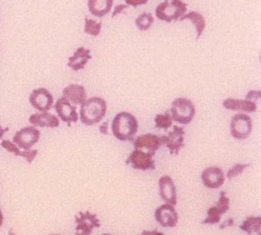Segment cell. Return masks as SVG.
I'll return each instance as SVG.
<instances>
[{"label": "cell", "instance_id": "1", "mask_svg": "<svg viewBox=\"0 0 261 235\" xmlns=\"http://www.w3.org/2000/svg\"><path fill=\"white\" fill-rule=\"evenodd\" d=\"M112 134L120 141H133L138 131V121L129 112H119L111 124Z\"/></svg>", "mask_w": 261, "mask_h": 235}, {"label": "cell", "instance_id": "2", "mask_svg": "<svg viewBox=\"0 0 261 235\" xmlns=\"http://www.w3.org/2000/svg\"><path fill=\"white\" fill-rule=\"evenodd\" d=\"M107 113V102L99 96L87 99L81 105L80 118L81 122L86 125L99 123Z\"/></svg>", "mask_w": 261, "mask_h": 235}, {"label": "cell", "instance_id": "3", "mask_svg": "<svg viewBox=\"0 0 261 235\" xmlns=\"http://www.w3.org/2000/svg\"><path fill=\"white\" fill-rule=\"evenodd\" d=\"M187 10V5L181 0H165L157 6L156 17L158 19L166 22H172L173 20L179 19L185 15Z\"/></svg>", "mask_w": 261, "mask_h": 235}, {"label": "cell", "instance_id": "4", "mask_svg": "<svg viewBox=\"0 0 261 235\" xmlns=\"http://www.w3.org/2000/svg\"><path fill=\"white\" fill-rule=\"evenodd\" d=\"M195 106L191 100L178 97L174 100L171 108V116L174 121L180 124H189L195 116Z\"/></svg>", "mask_w": 261, "mask_h": 235}, {"label": "cell", "instance_id": "5", "mask_svg": "<svg viewBox=\"0 0 261 235\" xmlns=\"http://www.w3.org/2000/svg\"><path fill=\"white\" fill-rule=\"evenodd\" d=\"M252 128V120L246 113L237 114L231 120V135L234 139H247L250 136Z\"/></svg>", "mask_w": 261, "mask_h": 235}, {"label": "cell", "instance_id": "6", "mask_svg": "<svg viewBox=\"0 0 261 235\" xmlns=\"http://www.w3.org/2000/svg\"><path fill=\"white\" fill-rule=\"evenodd\" d=\"M184 135L185 130L177 125H174V130L168 133L166 136L160 137L162 145H165L171 154H178L181 147H184Z\"/></svg>", "mask_w": 261, "mask_h": 235}, {"label": "cell", "instance_id": "7", "mask_svg": "<svg viewBox=\"0 0 261 235\" xmlns=\"http://www.w3.org/2000/svg\"><path fill=\"white\" fill-rule=\"evenodd\" d=\"M41 138V133L35 127H26L17 131L14 136V143L22 149H31Z\"/></svg>", "mask_w": 261, "mask_h": 235}, {"label": "cell", "instance_id": "8", "mask_svg": "<svg viewBox=\"0 0 261 235\" xmlns=\"http://www.w3.org/2000/svg\"><path fill=\"white\" fill-rule=\"evenodd\" d=\"M30 103L33 106V108L36 109V110L45 112L52 109L54 99H53V95L49 93L48 90L44 88H39V89L34 90L31 93Z\"/></svg>", "mask_w": 261, "mask_h": 235}, {"label": "cell", "instance_id": "9", "mask_svg": "<svg viewBox=\"0 0 261 235\" xmlns=\"http://www.w3.org/2000/svg\"><path fill=\"white\" fill-rule=\"evenodd\" d=\"M76 223V234L89 235L92 233L93 228H98L101 226V223L95 214L90 212H80L79 215L75 216Z\"/></svg>", "mask_w": 261, "mask_h": 235}, {"label": "cell", "instance_id": "10", "mask_svg": "<svg viewBox=\"0 0 261 235\" xmlns=\"http://www.w3.org/2000/svg\"><path fill=\"white\" fill-rule=\"evenodd\" d=\"M152 154L149 152H144L141 149H136L126 160L127 165H132L133 168L138 170H150L155 169V163L152 159Z\"/></svg>", "mask_w": 261, "mask_h": 235}, {"label": "cell", "instance_id": "11", "mask_svg": "<svg viewBox=\"0 0 261 235\" xmlns=\"http://www.w3.org/2000/svg\"><path fill=\"white\" fill-rule=\"evenodd\" d=\"M54 108L62 121H64L69 127H71L72 122H76L79 120V114L76 112L75 107L70 101H67L64 96L60 97L56 101Z\"/></svg>", "mask_w": 261, "mask_h": 235}, {"label": "cell", "instance_id": "12", "mask_svg": "<svg viewBox=\"0 0 261 235\" xmlns=\"http://www.w3.org/2000/svg\"><path fill=\"white\" fill-rule=\"evenodd\" d=\"M155 219L164 227H175L178 222V214L174 205L164 204L155 211Z\"/></svg>", "mask_w": 261, "mask_h": 235}, {"label": "cell", "instance_id": "13", "mask_svg": "<svg viewBox=\"0 0 261 235\" xmlns=\"http://www.w3.org/2000/svg\"><path fill=\"white\" fill-rule=\"evenodd\" d=\"M201 179L203 185L211 188V189H217L222 186L225 181V176L223 171L219 167H208L203 170L201 175Z\"/></svg>", "mask_w": 261, "mask_h": 235}, {"label": "cell", "instance_id": "14", "mask_svg": "<svg viewBox=\"0 0 261 235\" xmlns=\"http://www.w3.org/2000/svg\"><path fill=\"white\" fill-rule=\"evenodd\" d=\"M160 195L162 199L165 200L166 203L176 205L177 204V194H176V186L173 179L169 176H162L160 182Z\"/></svg>", "mask_w": 261, "mask_h": 235}, {"label": "cell", "instance_id": "15", "mask_svg": "<svg viewBox=\"0 0 261 235\" xmlns=\"http://www.w3.org/2000/svg\"><path fill=\"white\" fill-rule=\"evenodd\" d=\"M30 122L34 127L42 128H58L60 125L59 118L52 113H48L47 111L32 114Z\"/></svg>", "mask_w": 261, "mask_h": 235}, {"label": "cell", "instance_id": "16", "mask_svg": "<svg viewBox=\"0 0 261 235\" xmlns=\"http://www.w3.org/2000/svg\"><path fill=\"white\" fill-rule=\"evenodd\" d=\"M92 59V55H91V50L84 47H79L75 53L73 54L69 59V63H67V66L72 68L73 71H81L84 67L87 66L88 62Z\"/></svg>", "mask_w": 261, "mask_h": 235}, {"label": "cell", "instance_id": "17", "mask_svg": "<svg viewBox=\"0 0 261 235\" xmlns=\"http://www.w3.org/2000/svg\"><path fill=\"white\" fill-rule=\"evenodd\" d=\"M133 141H134V146L136 149H144L145 148L148 150V152L150 154H152V156H154L155 152L162 146L160 137L151 135V134L140 136L137 139H135Z\"/></svg>", "mask_w": 261, "mask_h": 235}, {"label": "cell", "instance_id": "18", "mask_svg": "<svg viewBox=\"0 0 261 235\" xmlns=\"http://www.w3.org/2000/svg\"><path fill=\"white\" fill-rule=\"evenodd\" d=\"M63 96L74 106H81L87 100V91L82 85L70 84L63 90Z\"/></svg>", "mask_w": 261, "mask_h": 235}, {"label": "cell", "instance_id": "19", "mask_svg": "<svg viewBox=\"0 0 261 235\" xmlns=\"http://www.w3.org/2000/svg\"><path fill=\"white\" fill-rule=\"evenodd\" d=\"M223 107L232 111H243L247 113L256 112L257 105L251 100H237V99H226L223 101Z\"/></svg>", "mask_w": 261, "mask_h": 235}, {"label": "cell", "instance_id": "20", "mask_svg": "<svg viewBox=\"0 0 261 235\" xmlns=\"http://www.w3.org/2000/svg\"><path fill=\"white\" fill-rule=\"evenodd\" d=\"M113 0H88V7L90 13L94 17L102 18L111 11Z\"/></svg>", "mask_w": 261, "mask_h": 235}, {"label": "cell", "instance_id": "21", "mask_svg": "<svg viewBox=\"0 0 261 235\" xmlns=\"http://www.w3.org/2000/svg\"><path fill=\"white\" fill-rule=\"evenodd\" d=\"M179 20H191L193 24L195 25L196 28V41L200 39V37L202 36V34L205 30V25H206V21L205 18H204L203 15H201L200 13H197V11H191V13L183 15L179 18Z\"/></svg>", "mask_w": 261, "mask_h": 235}, {"label": "cell", "instance_id": "22", "mask_svg": "<svg viewBox=\"0 0 261 235\" xmlns=\"http://www.w3.org/2000/svg\"><path fill=\"white\" fill-rule=\"evenodd\" d=\"M260 227H261V217H254V216H249L240 226L241 230L245 231L248 234H252V233L259 234Z\"/></svg>", "mask_w": 261, "mask_h": 235}, {"label": "cell", "instance_id": "23", "mask_svg": "<svg viewBox=\"0 0 261 235\" xmlns=\"http://www.w3.org/2000/svg\"><path fill=\"white\" fill-rule=\"evenodd\" d=\"M155 123L158 129L167 130L173 125V119L171 116V112H165L164 114H157L155 117Z\"/></svg>", "mask_w": 261, "mask_h": 235}, {"label": "cell", "instance_id": "24", "mask_svg": "<svg viewBox=\"0 0 261 235\" xmlns=\"http://www.w3.org/2000/svg\"><path fill=\"white\" fill-rule=\"evenodd\" d=\"M136 26L138 27L140 31H148L151 27L152 22H154V16L149 13L141 14L137 19H136Z\"/></svg>", "mask_w": 261, "mask_h": 235}, {"label": "cell", "instance_id": "25", "mask_svg": "<svg viewBox=\"0 0 261 235\" xmlns=\"http://www.w3.org/2000/svg\"><path fill=\"white\" fill-rule=\"evenodd\" d=\"M101 28L102 24L101 22L95 21L93 19L86 18V26H84V33L89 34L91 36H99L101 33Z\"/></svg>", "mask_w": 261, "mask_h": 235}, {"label": "cell", "instance_id": "26", "mask_svg": "<svg viewBox=\"0 0 261 235\" xmlns=\"http://www.w3.org/2000/svg\"><path fill=\"white\" fill-rule=\"evenodd\" d=\"M221 221V213L215 207V205L207 211V217L202 222V224H217Z\"/></svg>", "mask_w": 261, "mask_h": 235}, {"label": "cell", "instance_id": "27", "mask_svg": "<svg viewBox=\"0 0 261 235\" xmlns=\"http://www.w3.org/2000/svg\"><path fill=\"white\" fill-rule=\"evenodd\" d=\"M230 199H229V197L226 196V194H225V192H221V194H220V199H219V202L215 204V207L218 208V211L220 212L221 213V215L222 214H224V213H226V212L229 211V208H230Z\"/></svg>", "mask_w": 261, "mask_h": 235}, {"label": "cell", "instance_id": "28", "mask_svg": "<svg viewBox=\"0 0 261 235\" xmlns=\"http://www.w3.org/2000/svg\"><path fill=\"white\" fill-rule=\"evenodd\" d=\"M0 145H2V147L5 148L7 151L13 152L14 154H16V156H19V157L24 158L25 152L24 151H20L19 149H18V147H17L16 143H13V142L9 141V140H3Z\"/></svg>", "mask_w": 261, "mask_h": 235}, {"label": "cell", "instance_id": "29", "mask_svg": "<svg viewBox=\"0 0 261 235\" xmlns=\"http://www.w3.org/2000/svg\"><path fill=\"white\" fill-rule=\"evenodd\" d=\"M249 166H250V165H243V164L234 165L233 167H231L228 171V175H226V176H228V179H232L233 177L241 175L243 171H245L249 167Z\"/></svg>", "mask_w": 261, "mask_h": 235}, {"label": "cell", "instance_id": "30", "mask_svg": "<svg viewBox=\"0 0 261 235\" xmlns=\"http://www.w3.org/2000/svg\"><path fill=\"white\" fill-rule=\"evenodd\" d=\"M127 6H133V7H138L141 5H146L148 3V0H124Z\"/></svg>", "mask_w": 261, "mask_h": 235}, {"label": "cell", "instance_id": "31", "mask_svg": "<svg viewBox=\"0 0 261 235\" xmlns=\"http://www.w3.org/2000/svg\"><path fill=\"white\" fill-rule=\"evenodd\" d=\"M127 8V5H119L115 8L112 13V18H115V17L119 14V13H122V11Z\"/></svg>", "mask_w": 261, "mask_h": 235}, {"label": "cell", "instance_id": "32", "mask_svg": "<svg viewBox=\"0 0 261 235\" xmlns=\"http://www.w3.org/2000/svg\"><path fill=\"white\" fill-rule=\"evenodd\" d=\"M108 128H109V123L105 122L102 123V125H100V133H102V135H109V131H108Z\"/></svg>", "mask_w": 261, "mask_h": 235}, {"label": "cell", "instance_id": "33", "mask_svg": "<svg viewBox=\"0 0 261 235\" xmlns=\"http://www.w3.org/2000/svg\"><path fill=\"white\" fill-rule=\"evenodd\" d=\"M233 223H234V221L232 220V219H230L229 221H226V222L224 223V225L221 226V228H224L225 226H232V225H233Z\"/></svg>", "mask_w": 261, "mask_h": 235}, {"label": "cell", "instance_id": "34", "mask_svg": "<svg viewBox=\"0 0 261 235\" xmlns=\"http://www.w3.org/2000/svg\"><path fill=\"white\" fill-rule=\"evenodd\" d=\"M9 130V128H3L2 127V125H0V139H2L3 138V137H4V135L6 134V133H7V131Z\"/></svg>", "mask_w": 261, "mask_h": 235}, {"label": "cell", "instance_id": "35", "mask_svg": "<svg viewBox=\"0 0 261 235\" xmlns=\"http://www.w3.org/2000/svg\"><path fill=\"white\" fill-rule=\"evenodd\" d=\"M3 223H4V215H3V212H2V210H0V227H2Z\"/></svg>", "mask_w": 261, "mask_h": 235}, {"label": "cell", "instance_id": "36", "mask_svg": "<svg viewBox=\"0 0 261 235\" xmlns=\"http://www.w3.org/2000/svg\"><path fill=\"white\" fill-rule=\"evenodd\" d=\"M143 234H161V233H158V232H146V231H144L143 232Z\"/></svg>", "mask_w": 261, "mask_h": 235}]
</instances>
